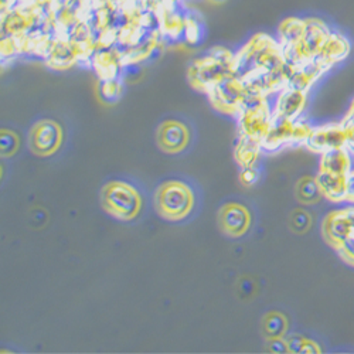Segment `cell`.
I'll use <instances>...</instances> for the list:
<instances>
[{"instance_id": "cell-25", "label": "cell", "mask_w": 354, "mask_h": 354, "mask_svg": "<svg viewBox=\"0 0 354 354\" xmlns=\"http://www.w3.org/2000/svg\"><path fill=\"white\" fill-rule=\"evenodd\" d=\"M101 94H102V97L105 100L115 101V100L120 98L121 94H122V84L118 81V78L102 81V84H101Z\"/></svg>"}, {"instance_id": "cell-28", "label": "cell", "mask_w": 354, "mask_h": 354, "mask_svg": "<svg viewBox=\"0 0 354 354\" xmlns=\"http://www.w3.org/2000/svg\"><path fill=\"white\" fill-rule=\"evenodd\" d=\"M258 179H259V173L254 166L252 167H244L241 174H240V180L244 186H252L258 182Z\"/></svg>"}, {"instance_id": "cell-24", "label": "cell", "mask_w": 354, "mask_h": 354, "mask_svg": "<svg viewBox=\"0 0 354 354\" xmlns=\"http://www.w3.org/2000/svg\"><path fill=\"white\" fill-rule=\"evenodd\" d=\"M0 147H2V156H12L19 149V138L15 132L3 129L0 133Z\"/></svg>"}, {"instance_id": "cell-1", "label": "cell", "mask_w": 354, "mask_h": 354, "mask_svg": "<svg viewBox=\"0 0 354 354\" xmlns=\"http://www.w3.org/2000/svg\"><path fill=\"white\" fill-rule=\"evenodd\" d=\"M285 67L286 62L279 41L267 35H257L235 54L234 74L244 80L254 74L275 73Z\"/></svg>"}, {"instance_id": "cell-29", "label": "cell", "mask_w": 354, "mask_h": 354, "mask_svg": "<svg viewBox=\"0 0 354 354\" xmlns=\"http://www.w3.org/2000/svg\"><path fill=\"white\" fill-rule=\"evenodd\" d=\"M292 223H293V227L298 231H305L310 224V217L305 212H297L292 217Z\"/></svg>"}, {"instance_id": "cell-23", "label": "cell", "mask_w": 354, "mask_h": 354, "mask_svg": "<svg viewBox=\"0 0 354 354\" xmlns=\"http://www.w3.org/2000/svg\"><path fill=\"white\" fill-rule=\"evenodd\" d=\"M322 192L316 179H304L298 185V197L304 203H315L320 198Z\"/></svg>"}, {"instance_id": "cell-14", "label": "cell", "mask_w": 354, "mask_h": 354, "mask_svg": "<svg viewBox=\"0 0 354 354\" xmlns=\"http://www.w3.org/2000/svg\"><path fill=\"white\" fill-rule=\"evenodd\" d=\"M295 122L292 120H286V118L277 116L272 113L271 127L265 135V138L261 142L262 149L265 151H277L281 146L286 143H293V131H295Z\"/></svg>"}, {"instance_id": "cell-5", "label": "cell", "mask_w": 354, "mask_h": 354, "mask_svg": "<svg viewBox=\"0 0 354 354\" xmlns=\"http://www.w3.org/2000/svg\"><path fill=\"white\" fill-rule=\"evenodd\" d=\"M237 118L240 125V136H247L262 142L272 121V109L268 104V97L250 95L245 100Z\"/></svg>"}, {"instance_id": "cell-26", "label": "cell", "mask_w": 354, "mask_h": 354, "mask_svg": "<svg viewBox=\"0 0 354 354\" xmlns=\"http://www.w3.org/2000/svg\"><path fill=\"white\" fill-rule=\"evenodd\" d=\"M340 255L350 263L354 265V234L347 237L339 247H337Z\"/></svg>"}, {"instance_id": "cell-32", "label": "cell", "mask_w": 354, "mask_h": 354, "mask_svg": "<svg viewBox=\"0 0 354 354\" xmlns=\"http://www.w3.org/2000/svg\"><path fill=\"white\" fill-rule=\"evenodd\" d=\"M346 200L354 201V171L350 170L346 176Z\"/></svg>"}, {"instance_id": "cell-31", "label": "cell", "mask_w": 354, "mask_h": 354, "mask_svg": "<svg viewBox=\"0 0 354 354\" xmlns=\"http://www.w3.org/2000/svg\"><path fill=\"white\" fill-rule=\"evenodd\" d=\"M270 350L272 353H289L288 343L282 337H274L270 340Z\"/></svg>"}, {"instance_id": "cell-13", "label": "cell", "mask_w": 354, "mask_h": 354, "mask_svg": "<svg viewBox=\"0 0 354 354\" xmlns=\"http://www.w3.org/2000/svg\"><path fill=\"white\" fill-rule=\"evenodd\" d=\"M47 66L54 70H66L81 62L80 48L67 37H57L46 57Z\"/></svg>"}, {"instance_id": "cell-18", "label": "cell", "mask_w": 354, "mask_h": 354, "mask_svg": "<svg viewBox=\"0 0 354 354\" xmlns=\"http://www.w3.org/2000/svg\"><path fill=\"white\" fill-rule=\"evenodd\" d=\"M320 170L346 176L351 170V158L346 147H337L322 153Z\"/></svg>"}, {"instance_id": "cell-3", "label": "cell", "mask_w": 354, "mask_h": 354, "mask_svg": "<svg viewBox=\"0 0 354 354\" xmlns=\"http://www.w3.org/2000/svg\"><path fill=\"white\" fill-rule=\"evenodd\" d=\"M155 207L160 217L169 221H180L194 207V193L183 182H166L155 193Z\"/></svg>"}, {"instance_id": "cell-11", "label": "cell", "mask_w": 354, "mask_h": 354, "mask_svg": "<svg viewBox=\"0 0 354 354\" xmlns=\"http://www.w3.org/2000/svg\"><path fill=\"white\" fill-rule=\"evenodd\" d=\"M90 64L93 66L101 81L118 78L121 70L125 67L122 60V51L118 47H105L95 50L91 55Z\"/></svg>"}, {"instance_id": "cell-10", "label": "cell", "mask_w": 354, "mask_h": 354, "mask_svg": "<svg viewBox=\"0 0 354 354\" xmlns=\"http://www.w3.org/2000/svg\"><path fill=\"white\" fill-rule=\"evenodd\" d=\"M306 147L312 152L324 153L337 147H347V135L343 125H328L317 129H312Z\"/></svg>"}, {"instance_id": "cell-22", "label": "cell", "mask_w": 354, "mask_h": 354, "mask_svg": "<svg viewBox=\"0 0 354 354\" xmlns=\"http://www.w3.org/2000/svg\"><path fill=\"white\" fill-rule=\"evenodd\" d=\"M203 33V27L201 21L193 15V13H186L185 16V39L189 44H197L201 39Z\"/></svg>"}, {"instance_id": "cell-16", "label": "cell", "mask_w": 354, "mask_h": 354, "mask_svg": "<svg viewBox=\"0 0 354 354\" xmlns=\"http://www.w3.org/2000/svg\"><path fill=\"white\" fill-rule=\"evenodd\" d=\"M346 176L335 174L326 170H319L316 182L319 185L322 196L328 197L332 201L346 200Z\"/></svg>"}, {"instance_id": "cell-33", "label": "cell", "mask_w": 354, "mask_h": 354, "mask_svg": "<svg viewBox=\"0 0 354 354\" xmlns=\"http://www.w3.org/2000/svg\"><path fill=\"white\" fill-rule=\"evenodd\" d=\"M346 214L348 217V221H350V225H351V231L354 234V209H346Z\"/></svg>"}, {"instance_id": "cell-30", "label": "cell", "mask_w": 354, "mask_h": 354, "mask_svg": "<svg viewBox=\"0 0 354 354\" xmlns=\"http://www.w3.org/2000/svg\"><path fill=\"white\" fill-rule=\"evenodd\" d=\"M288 343V350L289 353H301L304 348V344L306 342L305 337L299 336V335H292L289 337L285 339Z\"/></svg>"}, {"instance_id": "cell-7", "label": "cell", "mask_w": 354, "mask_h": 354, "mask_svg": "<svg viewBox=\"0 0 354 354\" xmlns=\"http://www.w3.org/2000/svg\"><path fill=\"white\" fill-rule=\"evenodd\" d=\"M63 129L54 121L44 120L35 124L28 133V146L35 155L50 156L60 149Z\"/></svg>"}, {"instance_id": "cell-2", "label": "cell", "mask_w": 354, "mask_h": 354, "mask_svg": "<svg viewBox=\"0 0 354 354\" xmlns=\"http://www.w3.org/2000/svg\"><path fill=\"white\" fill-rule=\"evenodd\" d=\"M235 54L224 47H216L197 58L189 67V81L196 90L207 94L212 88L234 74Z\"/></svg>"}, {"instance_id": "cell-19", "label": "cell", "mask_w": 354, "mask_h": 354, "mask_svg": "<svg viewBox=\"0 0 354 354\" xmlns=\"http://www.w3.org/2000/svg\"><path fill=\"white\" fill-rule=\"evenodd\" d=\"M306 20L298 17H289L279 26V44L281 47H290L298 44L305 33Z\"/></svg>"}, {"instance_id": "cell-34", "label": "cell", "mask_w": 354, "mask_h": 354, "mask_svg": "<svg viewBox=\"0 0 354 354\" xmlns=\"http://www.w3.org/2000/svg\"><path fill=\"white\" fill-rule=\"evenodd\" d=\"M97 2H108V0H97Z\"/></svg>"}, {"instance_id": "cell-20", "label": "cell", "mask_w": 354, "mask_h": 354, "mask_svg": "<svg viewBox=\"0 0 354 354\" xmlns=\"http://www.w3.org/2000/svg\"><path fill=\"white\" fill-rule=\"evenodd\" d=\"M262 149L261 142L247 136H240L237 147H235V160L244 169L252 167Z\"/></svg>"}, {"instance_id": "cell-6", "label": "cell", "mask_w": 354, "mask_h": 354, "mask_svg": "<svg viewBox=\"0 0 354 354\" xmlns=\"http://www.w3.org/2000/svg\"><path fill=\"white\" fill-rule=\"evenodd\" d=\"M212 105L221 113L239 116L245 100L251 95L245 84L239 77H228L214 85L207 93Z\"/></svg>"}, {"instance_id": "cell-17", "label": "cell", "mask_w": 354, "mask_h": 354, "mask_svg": "<svg viewBox=\"0 0 354 354\" xmlns=\"http://www.w3.org/2000/svg\"><path fill=\"white\" fill-rule=\"evenodd\" d=\"M350 53V43L346 37L339 33H330L326 43H324L320 54L317 55L323 62H326L329 66L343 62Z\"/></svg>"}, {"instance_id": "cell-12", "label": "cell", "mask_w": 354, "mask_h": 354, "mask_svg": "<svg viewBox=\"0 0 354 354\" xmlns=\"http://www.w3.org/2000/svg\"><path fill=\"white\" fill-rule=\"evenodd\" d=\"M306 105V91L285 86L278 93L272 113L286 120L297 121Z\"/></svg>"}, {"instance_id": "cell-9", "label": "cell", "mask_w": 354, "mask_h": 354, "mask_svg": "<svg viewBox=\"0 0 354 354\" xmlns=\"http://www.w3.org/2000/svg\"><path fill=\"white\" fill-rule=\"evenodd\" d=\"M158 146L166 153H180L190 142L189 128L179 121L163 122L156 133Z\"/></svg>"}, {"instance_id": "cell-21", "label": "cell", "mask_w": 354, "mask_h": 354, "mask_svg": "<svg viewBox=\"0 0 354 354\" xmlns=\"http://www.w3.org/2000/svg\"><path fill=\"white\" fill-rule=\"evenodd\" d=\"M263 330L271 339L274 337H282L286 332V319L279 313H271L265 319Z\"/></svg>"}, {"instance_id": "cell-8", "label": "cell", "mask_w": 354, "mask_h": 354, "mask_svg": "<svg viewBox=\"0 0 354 354\" xmlns=\"http://www.w3.org/2000/svg\"><path fill=\"white\" fill-rule=\"evenodd\" d=\"M218 225L228 237H241L251 225V214L239 203H227L218 212Z\"/></svg>"}, {"instance_id": "cell-15", "label": "cell", "mask_w": 354, "mask_h": 354, "mask_svg": "<svg viewBox=\"0 0 354 354\" xmlns=\"http://www.w3.org/2000/svg\"><path fill=\"white\" fill-rule=\"evenodd\" d=\"M323 234L326 240L333 245L339 247L347 237L353 234L346 210L335 212L329 214L323 223Z\"/></svg>"}, {"instance_id": "cell-27", "label": "cell", "mask_w": 354, "mask_h": 354, "mask_svg": "<svg viewBox=\"0 0 354 354\" xmlns=\"http://www.w3.org/2000/svg\"><path fill=\"white\" fill-rule=\"evenodd\" d=\"M342 125L347 135V147L354 152V111L348 112Z\"/></svg>"}, {"instance_id": "cell-4", "label": "cell", "mask_w": 354, "mask_h": 354, "mask_svg": "<svg viewBox=\"0 0 354 354\" xmlns=\"http://www.w3.org/2000/svg\"><path fill=\"white\" fill-rule=\"evenodd\" d=\"M104 210L121 221L138 217L142 209V198L138 190L125 182H109L101 192Z\"/></svg>"}]
</instances>
